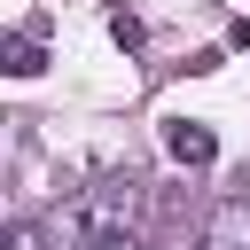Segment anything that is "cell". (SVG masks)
Masks as SVG:
<instances>
[{"label":"cell","instance_id":"cell-2","mask_svg":"<svg viewBox=\"0 0 250 250\" xmlns=\"http://www.w3.org/2000/svg\"><path fill=\"white\" fill-rule=\"evenodd\" d=\"M203 250H250V195H219V203H211Z\"/></svg>","mask_w":250,"mask_h":250},{"label":"cell","instance_id":"cell-5","mask_svg":"<svg viewBox=\"0 0 250 250\" xmlns=\"http://www.w3.org/2000/svg\"><path fill=\"white\" fill-rule=\"evenodd\" d=\"M102 250H148V242H133V234H117V242H102Z\"/></svg>","mask_w":250,"mask_h":250},{"label":"cell","instance_id":"cell-4","mask_svg":"<svg viewBox=\"0 0 250 250\" xmlns=\"http://www.w3.org/2000/svg\"><path fill=\"white\" fill-rule=\"evenodd\" d=\"M8 250H55V242H47V227H16V234H8Z\"/></svg>","mask_w":250,"mask_h":250},{"label":"cell","instance_id":"cell-1","mask_svg":"<svg viewBox=\"0 0 250 250\" xmlns=\"http://www.w3.org/2000/svg\"><path fill=\"white\" fill-rule=\"evenodd\" d=\"M125 219H133V180H109V188L70 195V203L47 219V242H55V250H102V242L125 234Z\"/></svg>","mask_w":250,"mask_h":250},{"label":"cell","instance_id":"cell-3","mask_svg":"<svg viewBox=\"0 0 250 250\" xmlns=\"http://www.w3.org/2000/svg\"><path fill=\"white\" fill-rule=\"evenodd\" d=\"M172 148H180V156H195V164H203V156H211V133H172Z\"/></svg>","mask_w":250,"mask_h":250}]
</instances>
